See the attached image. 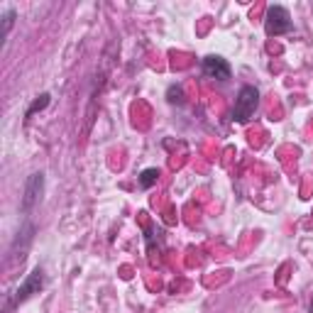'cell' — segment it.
<instances>
[{
  "instance_id": "obj_1",
  "label": "cell",
  "mask_w": 313,
  "mask_h": 313,
  "mask_svg": "<svg viewBox=\"0 0 313 313\" xmlns=\"http://www.w3.org/2000/svg\"><path fill=\"white\" fill-rule=\"evenodd\" d=\"M257 105H260V91L255 86H242L240 96L235 100V108H233V120L235 122H247L255 115Z\"/></svg>"
},
{
  "instance_id": "obj_2",
  "label": "cell",
  "mask_w": 313,
  "mask_h": 313,
  "mask_svg": "<svg viewBox=\"0 0 313 313\" xmlns=\"http://www.w3.org/2000/svg\"><path fill=\"white\" fill-rule=\"evenodd\" d=\"M265 32L269 37H279L291 32V15L284 5H269L267 7V17H265Z\"/></svg>"
},
{
  "instance_id": "obj_3",
  "label": "cell",
  "mask_w": 313,
  "mask_h": 313,
  "mask_svg": "<svg viewBox=\"0 0 313 313\" xmlns=\"http://www.w3.org/2000/svg\"><path fill=\"white\" fill-rule=\"evenodd\" d=\"M42 191H44V174H32L24 184V196H22V211L24 213H29L39 203Z\"/></svg>"
},
{
  "instance_id": "obj_4",
  "label": "cell",
  "mask_w": 313,
  "mask_h": 313,
  "mask_svg": "<svg viewBox=\"0 0 313 313\" xmlns=\"http://www.w3.org/2000/svg\"><path fill=\"white\" fill-rule=\"evenodd\" d=\"M42 284H44V269L42 267H37L24 282H22V287L17 289V294L12 296V304H10V309L12 306H17V304H22L24 299H29L32 294H37L39 289H42Z\"/></svg>"
},
{
  "instance_id": "obj_5",
  "label": "cell",
  "mask_w": 313,
  "mask_h": 313,
  "mask_svg": "<svg viewBox=\"0 0 313 313\" xmlns=\"http://www.w3.org/2000/svg\"><path fill=\"white\" fill-rule=\"evenodd\" d=\"M203 73L208 78H216V81H228L230 78V64L223 56L211 54V56L203 59Z\"/></svg>"
},
{
  "instance_id": "obj_6",
  "label": "cell",
  "mask_w": 313,
  "mask_h": 313,
  "mask_svg": "<svg viewBox=\"0 0 313 313\" xmlns=\"http://www.w3.org/2000/svg\"><path fill=\"white\" fill-rule=\"evenodd\" d=\"M157 179H159V171L152 167V169H144L142 174H140V186L142 189H152L154 184H157Z\"/></svg>"
},
{
  "instance_id": "obj_7",
  "label": "cell",
  "mask_w": 313,
  "mask_h": 313,
  "mask_svg": "<svg viewBox=\"0 0 313 313\" xmlns=\"http://www.w3.org/2000/svg\"><path fill=\"white\" fill-rule=\"evenodd\" d=\"M12 22H15V7H7V10L2 12V37H7V34H10Z\"/></svg>"
},
{
  "instance_id": "obj_8",
  "label": "cell",
  "mask_w": 313,
  "mask_h": 313,
  "mask_svg": "<svg viewBox=\"0 0 313 313\" xmlns=\"http://www.w3.org/2000/svg\"><path fill=\"white\" fill-rule=\"evenodd\" d=\"M47 105H49V93H42V96H39V98H37V100L29 105V110H27V118H32L37 110H42V108H47Z\"/></svg>"
},
{
  "instance_id": "obj_9",
  "label": "cell",
  "mask_w": 313,
  "mask_h": 313,
  "mask_svg": "<svg viewBox=\"0 0 313 313\" xmlns=\"http://www.w3.org/2000/svg\"><path fill=\"white\" fill-rule=\"evenodd\" d=\"M311 313H313V304H311Z\"/></svg>"
}]
</instances>
